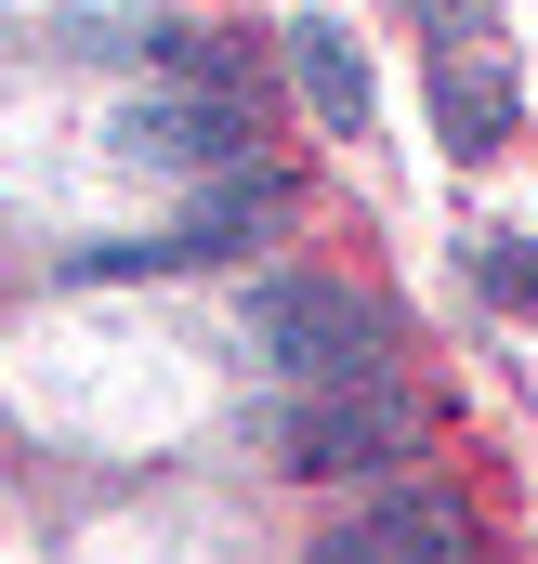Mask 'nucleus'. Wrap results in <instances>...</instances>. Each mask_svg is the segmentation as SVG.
I'll list each match as a JSON object with an SVG mask.
<instances>
[{"mask_svg":"<svg viewBox=\"0 0 538 564\" xmlns=\"http://www.w3.org/2000/svg\"><path fill=\"white\" fill-rule=\"evenodd\" d=\"M250 355H263L289 394L315 381H381V328L355 289H315V276H263L250 289Z\"/></svg>","mask_w":538,"mask_h":564,"instance_id":"obj_1","label":"nucleus"},{"mask_svg":"<svg viewBox=\"0 0 538 564\" xmlns=\"http://www.w3.org/2000/svg\"><path fill=\"white\" fill-rule=\"evenodd\" d=\"M433 119H446L460 158H486V144L513 132V79H499V66H473V53H446V66H433Z\"/></svg>","mask_w":538,"mask_h":564,"instance_id":"obj_7","label":"nucleus"},{"mask_svg":"<svg viewBox=\"0 0 538 564\" xmlns=\"http://www.w3.org/2000/svg\"><path fill=\"white\" fill-rule=\"evenodd\" d=\"M473 552V525L446 512V499H368L342 539H329V564H460Z\"/></svg>","mask_w":538,"mask_h":564,"instance_id":"obj_4","label":"nucleus"},{"mask_svg":"<svg viewBox=\"0 0 538 564\" xmlns=\"http://www.w3.org/2000/svg\"><path fill=\"white\" fill-rule=\"evenodd\" d=\"M106 144H119L132 171H237V158H250V106H237V79H184V93L119 106Z\"/></svg>","mask_w":538,"mask_h":564,"instance_id":"obj_3","label":"nucleus"},{"mask_svg":"<svg viewBox=\"0 0 538 564\" xmlns=\"http://www.w3.org/2000/svg\"><path fill=\"white\" fill-rule=\"evenodd\" d=\"M473 276L499 289V302H538V263H526V237H473Z\"/></svg>","mask_w":538,"mask_h":564,"instance_id":"obj_8","label":"nucleus"},{"mask_svg":"<svg viewBox=\"0 0 538 564\" xmlns=\"http://www.w3.org/2000/svg\"><path fill=\"white\" fill-rule=\"evenodd\" d=\"M289 66H302V106H315L329 132H368V53H355L329 13H302V26H289Z\"/></svg>","mask_w":538,"mask_h":564,"instance_id":"obj_6","label":"nucleus"},{"mask_svg":"<svg viewBox=\"0 0 538 564\" xmlns=\"http://www.w3.org/2000/svg\"><path fill=\"white\" fill-rule=\"evenodd\" d=\"M407 446H420V408H407L395 381H315V394H289V408H276V459H289V473H315V486L395 473Z\"/></svg>","mask_w":538,"mask_h":564,"instance_id":"obj_2","label":"nucleus"},{"mask_svg":"<svg viewBox=\"0 0 538 564\" xmlns=\"http://www.w3.org/2000/svg\"><path fill=\"white\" fill-rule=\"evenodd\" d=\"M276 210H289V184L263 158H237V171H197V210L171 237H184V263H224V250H250V224H276Z\"/></svg>","mask_w":538,"mask_h":564,"instance_id":"obj_5","label":"nucleus"}]
</instances>
